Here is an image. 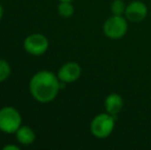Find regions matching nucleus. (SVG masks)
<instances>
[{
  "instance_id": "nucleus-11",
  "label": "nucleus",
  "mask_w": 151,
  "mask_h": 150,
  "mask_svg": "<svg viewBox=\"0 0 151 150\" xmlns=\"http://www.w3.org/2000/svg\"><path fill=\"white\" fill-rule=\"evenodd\" d=\"M125 5L123 0H114L111 4V12L114 16H123L125 12Z\"/></svg>"
},
{
  "instance_id": "nucleus-10",
  "label": "nucleus",
  "mask_w": 151,
  "mask_h": 150,
  "mask_svg": "<svg viewBox=\"0 0 151 150\" xmlns=\"http://www.w3.org/2000/svg\"><path fill=\"white\" fill-rule=\"evenodd\" d=\"M58 12L63 18H70L74 14V6L71 2L62 1L58 5Z\"/></svg>"
},
{
  "instance_id": "nucleus-3",
  "label": "nucleus",
  "mask_w": 151,
  "mask_h": 150,
  "mask_svg": "<svg viewBox=\"0 0 151 150\" xmlns=\"http://www.w3.org/2000/svg\"><path fill=\"white\" fill-rule=\"evenodd\" d=\"M22 115L17 108L5 106L0 109V131L5 134H16L22 126Z\"/></svg>"
},
{
  "instance_id": "nucleus-5",
  "label": "nucleus",
  "mask_w": 151,
  "mask_h": 150,
  "mask_svg": "<svg viewBox=\"0 0 151 150\" xmlns=\"http://www.w3.org/2000/svg\"><path fill=\"white\" fill-rule=\"evenodd\" d=\"M50 41L45 35L41 33H33L24 40V50L31 56H42L48 50Z\"/></svg>"
},
{
  "instance_id": "nucleus-8",
  "label": "nucleus",
  "mask_w": 151,
  "mask_h": 150,
  "mask_svg": "<svg viewBox=\"0 0 151 150\" xmlns=\"http://www.w3.org/2000/svg\"><path fill=\"white\" fill-rule=\"evenodd\" d=\"M123 107V100L118 94H110L105 99V110L107 113L116 116Z\"/></svg>"
},
{
  "instance_id": "nucleus-6",
  "label": "nucleus",
  "mask_w": 151,
  "mask_h": 150,
  "mask_svg": "<svg viewBox=\"0 0 151 150\" xmlns=\"http://www.w3.org/2000/svg\"><path fill=\"white\" fill-rule=\"evenodd\" d=\"M148 14V8L146 6V4L139 0H135L132 1L131 3H129L125 8V18L127 19V21L131 22H141L146 18Z\"/></svg>"
},
{
  "instance_id": "nucleus-1",
  "label": "nucleus",
  "mask_w": 151,
  "mask_h": 150,
  "mask_svg": "<svg viewBox=\"0 0 151 150\" xmlns=\"http://www.w3.org/2000/svg\"><path fill=\"white\" fill-rule=\"evenodd\" d=\"M60 79L52 71L41 70L35 73L29 82V90L31 96L37 102L46 104L57 98L60 88Z\"/></svg>"
},
{
  "instance_id": "nucleus-12",
  "label": "nucleus",
  "mask_w": 151,
  "mask_h": 150,
  "mask_svg": "<svg viewBox=\"0 0 151 150\" xmlns=\"http://www.w3.org/2000/svg\"><path fill=\"white\" fill-rule=\"evenodd\" d=\"M10 73H12V68L8 62H6L3 59H0V82L7 79Z\"/></svg>"
},
{
  "instance_id": "nucleus-9",
  "label": "nucleus",
  "mask_w": 151,
  "mask_h": 150,
  "mask_svg": "<svg viewBox=\"0 0 151 150\" xmlns=\"http://www.w3.org/2000/svg\"><path fill=\"white\" fill-rule=\"evenodd\" d=\"M17 140L22 145H31L35 141V133L28 126H21L20 128L16 132Z\"/></svg>"
},
{
  "instance_id": "nucleus-7",
  "label": "nucleus",
  "mask_w": 151,
  "mask_h": 150,
  "mask_svg": "<svg viewBox=\"0 0 151 150\" xmlns=\"http://www.w3.org/2000/svg\"><path fill=\"white\" fill-rule=\"evenodd\" d=\"M57 75L60 81H63L65 83H71V82L76 81L80 77L81 67L75 62H68L59 69Z\"/></svg>"
},
{
  "instance_id": "nucleus-2",
  "label": "nucleus",
  "mask_w": 151,
  "mask_h": 150,
  "mask_svg": "<svg viewBox=\"0 0 151 150\" xmlns=\"http://www.w3.org/2000/svg\"><path fill=\"white\" fill-rule=\"evenodd\" d=\"M116 116L105 112L100 113L93 118L91 122V133L98 139H105L112 134L115 126Z\"/></svg>"
},
{
  "instance_id": "nucleus-14",
  "label": "nucleus",
  "mask_w": 151,
  "mask_h": 150,
  "mask_svg": "<svg viewBox=\"0 0 151 150\" xmlns=\"http://www.w3.org/2000/svg\"><path fill=\"white\" fill-rule=\"evenodd\" d=\"M2 17H3V7H2V5L0 4V21H1Z\"/></svg>"
},
{
  "instance_id": "nucleus-15",
  "label": "nucleus",
  "mask_w": 151,
  "mask_h": 150,
  "mask_svg": "<svg viewBox=\"0 0 151 150\" xmlns=\"http://www.w3.org/2000/svg\"><path fill=\"white\" fill-rule=\"evenodd\" d=\"M60 2H62V1H67V2H72L73 0H59Z\"/></svg>"
},
{
  "instance_id": "nucleus-13",
  "label": "nucleus",
  "mask_w": 151,
  "mask_h": 150,
  "mask_svg": "<svg viewBox=\"0 0 151 150\" xmlns=\"http://www.w3.org/2000/svg\"><path fill=\"white\" fill-rule=\"evenodd\" d=\"M2 149L3 150H20V147L17 146V145L10 144V145H5Z\"/></svg>"
},
{
  "instance_id": "nucleus-4",
  "label": "nucleus",
  "mask_w": 151,
  "mask_h": 150,
  "mask_svg": "<svg viewBox=\"0 0 151 150\" xmlns=\"http://www.w3.org/2000/svg\"><path fill=\"white\" fill-rule=\"evenodd\" d=\"M104 34L111 39H119L127 32V19L123 16H112L106 20L103 26Z\"/></svg>"
}]
</instances>
